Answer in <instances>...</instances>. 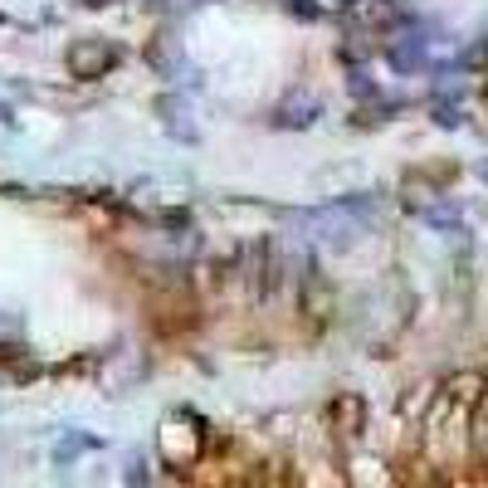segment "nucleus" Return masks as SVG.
<instances>
[{"label":"nucleus","mask_w":488,"mask_h":488,"mask_svg":"<svg viewBox=\"0 0 488 488\" xmlns=\"http://www.w3.org/2000/svg\"><path fill=\"white\" fill-rule=\"evenodd\" d=\"M318 112H323V103L313 98V93H288L284 103H278V128H308V122L318 118Z\"/></svg>","instance_id":"2"},{"label":"nucleus","mask_w":488,"mask_h":488,"mask_svg":"<svg viewBox=\"0 0 488 488\" xmlns=\"http://www.w3.org/2000/svg\"><path fill=\"white\" fill-rule=\"evenodd\" d=\"M337 5H357V0H337Z\"/></svg>","instance_id":"6"},{"label":"nucleus","mask_w":488,"mask_h":488,"mask_svg":"<svg viewBox=\"0 0 488 488\" xmlns=\"http://www.w3.org/2000/svg\"><path fill=\"white\" fill-rule=\"evenodd\" d=\"M118 54H122V49L108 45V39H83L74 54H69V69H74V74H83V79H98L103 69L118 64Z\"/></svg>","instance_id":"1"},{"label":"nucleus","mask_w":488,"mask_h":488,"mask_svg":"<svg viewBox=\"0 0 488 488\" xmlns=\"http://www.w3.org/2000/svg\"><path fill=\"white\" fill-rule=\"evenodd\" d=\"M425 220H430V225H459V215H454V211H425Z\"/></svg>","instance_id":"3"},{"label":"nucleus","mask_w":488,"mask_h":488,"mask_svg":"<svg viewBox=\"0 0 488 488\" xmlns=\"http://www.w3.org/2000/svg\"><path fill=\"white\" fill-rule=\"evenodd\" d=\"M88 5H112V0H88Z\"/></svg>","instance_id":"5"},{"label":"nucleus","mask_w":488,"mask_h":488,"mask_svg":"<svg viewBox=\"0 0 488 488\" xmlns=\"http://www.w3.org/2000/svg\"><path fill=\"white\" fill-rule=\"evenodd\" d=\"M479 176H484V181H488V161H479Z\"/></svg>","instance_id":"4"}]
</instances>
